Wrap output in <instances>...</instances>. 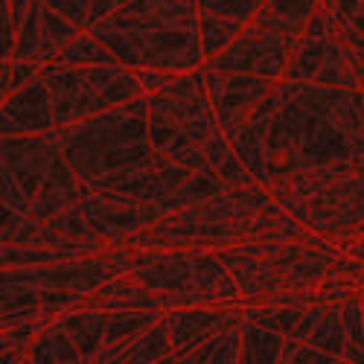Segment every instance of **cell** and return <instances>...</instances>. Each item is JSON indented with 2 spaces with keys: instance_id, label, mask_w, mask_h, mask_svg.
<instances>
[{
  "instance_id": "16",
  "label": "cell",
  "mask_w": 364,
  "mask_h": 364,
  "mask_svg": "<svg viewBox=\"0 0 364 364\" xmlns=\"http://www.w3.org/2000/svg\"><path fill=\"white\" fill-rule=\"evenodd\" d=\"M166 323L172 332V350L178 355H187L201 344L245 323V303L236 300V303H219V306L175 309V312H166Z\"/></svg>"
},
{
  "instance_id": "25",
  "label": "cell",
  "mask_w": 364,
  "mask_h": 364,
  "mask_svg": "<svg viewBox=\"0 0 364 364\" xmlns=\"http://www.w3.org/2000/svg\"><path fill=\"white\" fill-rule=\"evenodd\" d=\"M268 4V0H196L198 12H210V15H222V18H233L248 23L259 15V9Z\"/></svg>"
},
{
  "instance_id": "10",
  "label": "cell",
  "mask_w": 364,
  "mask_h": 364,
  "mask_svg": "<svg viewBox=\"0 0 364 364\" xmlns=\"http://www.w3.org/2000/svg\"><path fill=\"white\" fill-rule=\"evenodd\" d=\"M41 79L50 87L55 129L85 123L90 117H100L111 108L129 105L146 97L137 82V73L123 65H105V68L47 65L41 68Z\"/></svg>"
},
{
  "instance_id": "7",
  "label": "cell",
  "mask_w": 364,
  "mask_h": 364,
  "mask_svg": "<svg viewBox=\"0 0 364 364\" xmlns=\"http://www.w3.org/2000/svg\"><path fill=\"white\" fill-rule=\"evenodd\" d=\"M216 257L236 280L242 300H257L268 294H297L321 289L341 251L329 239L245 242V245L216 251Z\"/></svg>"
},
{
  "instance_id": "18",
  "label": "cell",
  "mask_w": 364,
  "mask_h": 364,
  "mask_svg": "<svg viewBox=\"0 0 364 364\" xmlns=\"http://www.w3.org/2000/svg\"><path fill=\"white\" fill-rule=\"evenodd\" d=\"M318 6H321L318 0H268L259 9V15L251 21V26L294 47L306 33Z\"/></svg>"
},
{
  "instance_id": "23",
  "label": "cell",
  "mask_w": 364,
  "mask_h": 364,
  "mask_svg": "<svg viewBox=\"0 0 364 364\" xmlns=\"http://www.w3.org/2000/svg\"><path fill=\"white\" fill-rule=\"evenodd\" d=\"M283 336L271 329L242 323V355L239 364H277L283 353Z\"/></svg>"
},
{
  "instance_id": "12",
  "label": "cell",
  "mask_w": 364,
  "mask_h": 364,
  "mask_svg": "<svg viewBox=\"0 0 364 364\" xmlns=\"http://www.w3.org/2000/svg\"><path fill=\"white\" fill-rule=\"evenodd\" d=\"M286 82H306L321 87H344L361 90V76L355 70L353 55L336 38V29L326 38H306L303 36L289 55Z\"/></svg>"
},
{
  "instance_id": "6",
  "label": "cell",
  "mask_w": 364,
  "mask_h": 364,
  "mask_svg": "<svg viewBox=\"0 0 364 364\" xmlns=\"http://www.w3.org/2000/svg\"><path fill=\"white\" fill-rule=\"evenodd\" d=\"M82 201V184L53 132L4 137V207L44 225Z\"/></svg>"
},
{
  "instance_id": "30",
  "label": "cell",
  "mask_w": 364,
  "mask_h": 364,
  "mask_svg": "<svg viewBox=\"0 0 364 364\" xmlns=\"http://www.w3.org/2000/svg\"><path fill=\"white\" fill-rule=\"evenodd\" d=\"M291 364H350V361L336 358V355H326V353H321V350H315L309 344H303L297 350V355L291 358Z\"/></svg>"
},
{
  "instance_id": "26",
  "label": "cell",
  "mask_w": 364,
  "mask_h": 364,
  "mask_svg": "<svg viewBox=\"0 0 364 364\" xmlns=\"http://www.w3.org/2000/svg\"><path fill=\"white\" fill-rule=\"evenodd\" d=\"M41 79V65H29V62H4V68H0V94L12 97L18 94V90L29 87L33 82Z\"/></svg>"
},
{
  "instance_id": "22",
  "label": "cell",
  "mask_w": 364,
  "mask_h": 364,
  "mask_svg": "<svg viewBox=\"0 0 364 364\" xmlns=\"http://www.w3.org/2000/svg\"><path fill=\"white\" fill-rule=\"evenodd\" d=\"M53 65H62V68H105V65H119V62L100 38H94L87 29H82V33L62 50V55H58Z\"/></svg>"
},
{
  "instance_id": "31",
  "label": "cell",
  "mask_w": 364,
  "mask_h": 364,
  "mask_svg": "<svg viewBox=\"0 0 364 364\" xmlns=\"http://www.w3.org/2000/svg\"><path fill=\"white\" fill-rule=\"evenodd\" d=\"M126 4H132V0H94V4H90V23L114 15L117 9H123ZM90 23H87V26H90Z\"/></svg>"
},
{
  "instance_id": "2",
  "label": "cell",
  "mask_w": 364,
  "mask_h": 364,
  "mask_svg": "<svg viewBox=\"0 0 364 364\" xmlns=\"http://www.w3.org/2000/svg\"><path fill=\"white\" fill-rule=\"evenodd\" d=\"M265 187H228L219 196L193 207L175 210L151 228L119 242L132 251H210L245 245V242H315Z\"/></svg>"
},
{
  "instance_id": "28",
  "label": "cell",
  "mask_w": 364,
  "mask_h": 364,
  "mask_svg": "<svg viewBox=\"0 0 364 364\" xmlns=\"http://www.w3.org/2000/svg\"><path fill=\"white\" fill-rule=\"evenodd\" d=\"M239 355H242V326L225 332V338H222L216 355L210 358L207 364H239Z\"/></svg>"
},
{
  "instance_id": "27",
  "label": "cell",
  "mask_w": 364,
  "mask_h": 364,
  "mask_svg": "<svg viewBox=\"0 0 364 364\" xmlns=\"http://www.w3.org/2000/svg\"><path fill=\"white\" fill-rule=\"evenodd\" d=\"M47 6H53L58 15H65L68 21H73L79 29H87L90 23V4L94 0H44Z\"/></svg>"
},
{
  "instance_id": "3",
  "label": "cell",
  "mask_w": 364,
  "mask_h": 364,
  "mask_svg": "<svg viewBox=\"0 0 364 364\" xmlns=\"http://www.w3.org/2000/svg\"><path fill=\"white\" fill-rule=\"evenodd\" d=\"M146 100L149 140L161 158L184 166L193 175H216L225 187L257 184L219 126L204 68L178 73L164 90Z\"/></svg>"
},
{
  "instance_id": "8",
  "label": "cell",
  "mask_w": 364,
  "mask_h": 364,
  "mask_svg": "<svg viewBox=\"0 0 364 364\" xmlns=\"http://www.w3.org/2000/svg\"><path fill=\"white\" fill-rule=\"evenodd\" d=\"M268 193L309 233L344 251L364 236V172L315 169L277 181Z\"/></svg>"
},
{
  "instance_id": "20",
  "label": "cell",
  "mask_w": 364,
  "mask_h": 364,
  "mask_svg": "<svg viewBox=\"0 0 364 364\" xmlns=\"http://www.w3.org/2000/svg\"><path fill=\"white\" fill-rule=\"evenodd\" d=\"M309 347L326 353V355H336V358H344L347 361V353H350V338H347V323H344V309H341V300L336 303H326L315 329L309 332L306 338Z\"/></svg>"
},
{
  "instance_id": "29",
  "label": "cell",
  "mask_w": 364,
  "mask_h": 364,
  "mask_svg": "<svg viewBox=\"0 0 364 364\" xmlns=\"http://www.w3.org/2000/svg\"><path fill=\"white\" fill-rule=\"evenodd\" d=\"M137 73V82L143 87V94L151 97V94H158V90H164L178 73H166V70H134Z\"/></svg>"
},
{
  "instance_id": "4",
  "label": "cell",
  "mask_w": 364,
  "mask_h": 364,
  "mask_svg": "<svg viewBox=\"0 0 364 364\" xmlns=\"http://www.w3.org/2000/svg\"><path fill=\"white\" fill-rule=\"evenodd\" d=\"M87 33L129 70L190 73L204 68L198 6L184 0H132L114 15L94 21Z\"/></svg>"
},
{
  "instance_id": "17",
  "label": "cell",
  "mask_w": 364,
  "mask_h": 364,
  "mask_svg": "<svg viewBox=\"0 0 364 364\" xmlns=\"http://www.w3.org/2000/svg\"><path fill=\"white\" fill-rule=\"evenodd\" d=\"M0 132H4V137H33L55 132L53 100L44 79L4 100V105H0Z\"/></svg>"
},
{
  "instance_id": "21",
  "label": "cell",
  "mask_w": 364,
  "mask_h": 364,
  "mask_svg": "<svg viewBox=\"0 0 364 364\" xmlns=\"http://www.w3.org/2000/svg\"><path fill=\"white\" fill-rule=\"evenodd\" d=\"M245 29H248V23H242V21L198 12V36H201L204 62H210V58H216L219 53H225L242 33H245Z\"/></svg>"
},
{
  "instance_id": "13",
  "label": "cell",
  "mask_w": 364,
  "mask_h": 364,
  "mask_svg": "<svg viewBox=\"0 0 364 364\" xmlns=\"http://www.w3.org/2000/svg\"><path fill=\"white\" fill-rule=\"evenodd\" d=\"M291 44L265 36L259 29L248 26L225 53L204 62L207 70H222V73H245V76H262L271 82H280L289 68Z\"/></svg>"
},
{
  "instance_id": "5",
  "label": "cell",
  "mask_w": 364,
  "mask_h": 364,
  "mask_svg": "<svg viewBox=\"0 0 364 364\" xmlns=\"http://www.w3.org/2000/svg\"><path fill=\"white\" fill-rule=\"evenodd\" d=\"M58 149L85 190L102 193L158 155L149 140V100L111 108L85 123L55 129Z\"/></svg>"
},
{
  "instance_id": "24",
  "label": "cell",
  "mask_w": 364,
  "mask_h": 364,
  "mask_svg": "<svg viewBox=\"0 0 364 364\" xmlns=\"http://www.w3.org/2000/svg\"><path fill=\"white\" fill-rule=\"evenodd\" d=\"M29 4L33 0H4V21H0V58L12 62L15 55V44L21 36V26L26 21Z\"/></svg>"
},
{
  "instance_id": "15",
  "label": "cell",
  "mask_w": 364,
  "mask_h": 364,
  "mask_svg": "<svg viewBox=\"0 0 364 364\" xmlns=\"http://www.w3.org/2000/svg\"><path fill=\"white\" fill-rule=\"evenodd\" d=\"M82 33V29L68 21L65 15H58L53 6H47L44 0H33L26 12V21L21 26V36L15 44L12 62H29V65H53L62 50Z\"/></svg>"
},
{
  "instance_id": "33",
  "label": "cell",
  "mask_w": 364,
  "mask_h": 364,
  "mask_svg": "<svg viewBox=\"0 0 364 364\" xmlns=\"http://www.w3.org/2000/svg\"><path fill=\"white\" fill-rule=\"evenodd\" d=\"M178 361H181V355H178Z\"/></svg>"
},
{
  "instance_id": "32",
  "label": "cell",
  "mask_w": 364,
  "mask_h": 364,
  "mask_svg": "<svg viewBox=\"0 0 364 364\" xmlns=\"http://www.w3.org/2000/svg\"><path fill=\"white\" fill-rule=\"evenodd\" d=\"M341 254H347V257H353L355 262H361V265H364V236L353 239V242H350V245H347Z\"/></svg>"
},
{
  "instance_id": "19",
  "label": "cell",
  "mask_w": 364,
  "mask_h": 364,
  "mask_svg": "<svg viewBox=\"0 0 364 364\" xmlns=\"http://www.w3.org/2000/svg\"><path fill=\"white\" fill-rule=\"evenodd\" d=\"M55 323L73 338V344L79 347V353L87 364L97 361V355L105 347L108 312H82V309H76V312H68L65 318H58Z\"/></svg>"
},
{
  "instance_id": "11",
  "label": "cell",
  "mask_w": 364,
  "mask_h": 364,
  "mask_svg": "<svg viewBox=\"0 0 364 364\" xmlns=\"http://www.w3.org/2000/svg\"><path fill=\"white\" fill-rule=\"evenodd\" d=\"M132 259H134L132 248H111L94 257L44 265V268H4V286L90 294L117 277H126L132 271Z\"/></svg>"
},
{
  "instance_id": "1",
  "label": "cell",
  "mask_w": 364,
  "mask_h": 364,
  "mask_svg": "<svg viewBox=\"0 0 364 364\" xmlns=\"http://www.w3.org/2000/svg\"><path fill=\"white\" fill-rule=\"evenodd\" d=\"M230 146L265 190L315 169L364 172V90L280 79Z\"/></svg>"
},
{
  "instance_id": "9",
  "label": "cell",
  "mask_w": 364,
  "mask_h": 364,
  "mask_svg": "<svg viewBox=\"0 0 364 364\" xmlns=\"http://www.w3.org/2000/svg\"><path fill=\"white\" fill-rule=\"evenodd\" d=\"M129 277L149 291L169 294L172 312L242 300L230 271L210 251H134Z\"/></svg>"
},
{
  "instance_id": "14",
  "label": "cell",
  "mask_w": 364,
  "mask_h": 364,
  "mask_svg": "<svg viewBox=\"0 0 364 364\" xmlns=\"http://www.w3.org/2000/svg\"><path fill=\"white\" fill-rule=\"evenodd\" d=\"M207 87L210 100H213V111L222 132L228 140L239 134V129L248 123L251 114L259 108V102L274 90L277 82L262 79V76H245V73H222V70H207Z\"/></svg>"
}]
</instances>
